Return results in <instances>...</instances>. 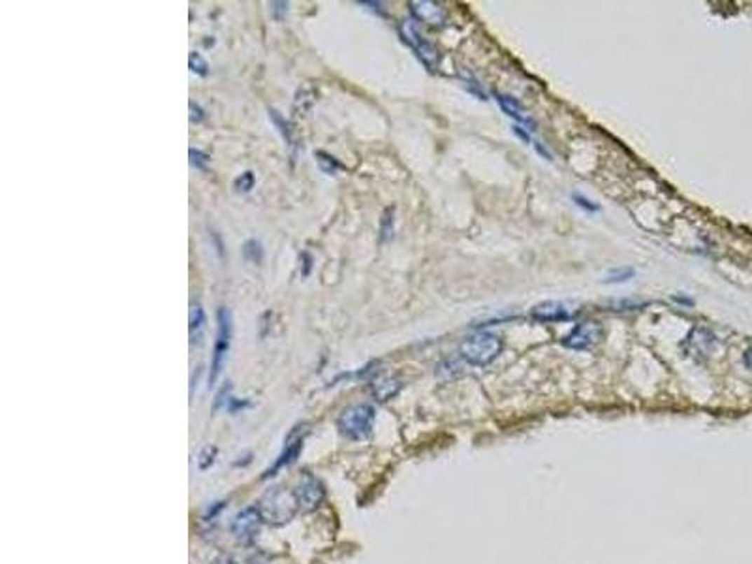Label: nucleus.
<instances>
[{
	"instance_id": "f257e3e1",
	"label": "nucleus",
	"mask_w": 752,
	"mask_h": 564,
	"mask_svg": "<svg viewBox=\"0 0 752 564\" xmlns=\"http://www.w3.org/2000/svg\"><path fill=\"white\" fill-rule=\"evenodd\" d=\"M376 420V410L373 404L357 403L341 412L337 418L339 433L348 440H365L371 436Z\"/></svg>"
},
{
	"instance_id": "f03ea898",
	"label": "nucleus",
	"mask_w": 752,
	"mask_h": 564,
	"mask_svg": "<svg viewBox=\"0 0 752 564\" xmlns=\"http://www.w3.org/2000/svg\"><path fill=\"white\" fill-rule=\"evenodd\" d=\"M503 352V338L497 333L480 331L474 333L463 341L461 357L470 365L486 367L500 356Z\"/></svg>"
},
{
	"instance_id": "7ed1b4c3",
	"label": "nucleus",
	"mask_w": 752,
	"mask_h": 564,
	"mask_svg": "<svg viewBox=\"0 0 752 564\" xmlns=\"http://www.w3.org/2000/svg\"><path fill=\"white\" fill-rule=\"evenodd\" d=\"M256 508L260 511L261 519L271 525H285L299 511L294 493L292 491L288 493L282 487L269 489L256 504Z\"/></svg>"
},
{
	"instance_id": "20e7f679",
	"label": "nucleus",
	"mask_w": 752,
	"mask_h": 564,
	"mask_svg": "<svg viewBox=\"0 0 752 564\" xmlns=\"http://www.w3.org/2000/svg\"><path fill=\"white\" fill-rule=\"evenodd\" d=\"M231 335H233V318L230 309L220 307L217 312V338H214L213 356H211V371H209V386H214L220 374L224 371L228 352L231 346Z\"/></svg>"
},
{
	"instance_id": "39448f33",
	"label": "nucleus",
	"mask_w": 752,
	"mask_h": 564,
	"mask_svg": "<svg viewBox=\"0 0 752 564\" xmlns=\"http://www.w3.org/2000/svg\"><path fill=\"white\" fill-rule=\"evenodd\" d=\"M399 34L403 38V42L409 46L412 51L416 53V57L421 60V64L425 66L427 70L435 71L439 68L440 55L439 49L435 48L429 40L423 38V34L418 29L414 19H406V21H401L399 25Z\"/></svg>"
},
{
	"instance_id": "423d86ee",
	"label": "nucleus",
	"mask_w": 752,
	"mask_h": 564,
	"mask_svg": "<svg viewBox=\"0 0 752 564\" xmlns=\"http://www.w3.org/2000/svg\"><path fill=\"white\" fill-rule=\"evenodd\" d=\"M292 493L296 497L299 511H313L320 506V502L326 497V487L318 478L305 474L303 478H299L296 489Z\"/></svg>"
},
{
	"instance_id": "0eeeda50",
	"label": "nucleus",
	"mask_w": 752,
	"mask_h": 564,
	"mask_svg": "<svg viewBox=\"0 0 752 564\" xmlns=\"http://www.w3.org/2000/svg\"><path fill=\"white\" fill-rule=\"evenodd\" d=\"M261 521H264V519H261L258 508H256V506H249V508H245V510H241L233 517V521H231V535L235 536L239 542L249 544V542L254 540L258 532H260Z\"/></svg>"
},
{
	"instance_id": "6e6552de",
	"label": "nucleus",
	"mask_w": 752,
	"mask_h": 564,
	"mask_svg": "<svg viewBox=\"0 0 752 564\" xmlns=\"http://www.w3.org/2000/svg\"><path fill=\"white\" fill-rule=\"evenodd\" d=\"M600 337H602V326L599 322H583L563 338V345L570 350H587L599 345Z\"/></svg>"
},
{
	"instance_id": "1a4fd4ad",
	"label": "nucleus",
	"mask_w": 752,
	"mask_h": 564,
	"mask_svg": "<svg viewBox=\"0 0 752 564\" xmlns=\"http://www.w3.org/2000/svg\"><path fill=\"white\" fill-rule=\"evenodd\" d=\"M305 436H307L305 425H297V427L292 429L290 434H288V439H286V442H285V448H282V451H280L279 459L275 461V465H273L271 469L267 470L266 476H275L280 469L290 467V465L299 458V453L303 451Z\"/></svg>"
},
{
	"instance_id": "9d476101",
	"label": "nucleus",
	"mask_w": 752,
	"mask_h": 564,
	"mask_svg": "<svg viewBox=\"0 0 752 564\" xmlns=\"http://www.w3.org/2000/svg\"><path fill=\"white\" fill-rule=\"evenodd\" d=\"M410 12H412L414 19L429 25V27H442L446 23V10L437 2H431V0L410 2Z\"/></svg>"
},
{
	"instance_id": "9b49d317",
	"label": "nucleus",
	"mask_w": 752,
	"mask_h": 564,
	"mask_svg": "<svg viewBox=\"0 0 752 564\" xmlns=\"http://www.w3.org/2000/svg\"><path fill=\"white\" fill-rule=\"evenodd\" d=\"M531 318H534L536 322H544V324H549V322H566L570 320V310L566 309V305L561 303V301H545V303L536 305V307L531 310Z\"/></svg>"
},
{
	"instance_id": "f8f14e48",
	"label": "nucleus",
	"mask_w": 752,
	"mask_h": 564,
	"mask_svg": "<svg viewBox=\"0 0 752 564\" xmlns=\"http://www.w3.org/2000/svg\"><path fill=\"white\" fill-rule=\"evenodd\" d=\"M495 98H497V104L500 107H503V111L506 113L508 117H512V119H516L517 123L533 125L534 128H536V125H534V121L528 119L527 113H525V109H523L521 102L517 100L516 96L504 95V92H495Z\"/></svg>"
},
{
	"instance_id": "ddd939ff",
	"label": "nucleus",
	"mask_w": 752,
	"mask_h": 564,
	"mask_svg": "<svg viewBox=\"0 0 752 564\" xmlns=\"http://www.w3.org/2000/svg\"><path fill=\"white\" fill-rule=\"evenodd\" d=\"M190 341L192 343H200L202 341V335L205 331V324H207V318H205V310L200 303L190 305Z\"/></svg>"
},
{
	"instance_id": "4468645a",
	"label": "nucleus",
	"mask_w": 752,
	"mask_h": 564,
	"mask_svg": "<svg viewBox=\"0 0 752 564\" xmlns=\"http://www.w3.org/2000/svg\"><path fill=\"white\" fill-rule=\"evenodd\" d=\"M401 387H403V384L397 378H382V380L373 384V395L376 401L384 403V401H390V399L395 397L401 392Z\"/></svg>"
},
{
	"instance_id": "2eb2a0df",
	"label": "nucleus",
	"mask_w": 752,
	"mask_h": 564,
	"mask_svg": "<svg viewBox=\"0 0 752 564\" xmlns=\"http://www.w3.org/2000/svg\"><path fill=\"white\" fill-rule=\"evenodd\" d=\"M314 158H316V164L320 167V172L326 173V175H335L341 170V164H339L337 158H333L331 155H327L324 151H316Z\"/></svg>"
},
{
	"instance_id": "dca6fc26",
	"label": "nucleus",
	"mask_w": 752,
	"mask_h": 564,
	"mask_svg": "<svg viewBox=\"0 0 752 564\" xmlns=\"http://www.w3.org/2000/svg\"><path fill=\"white\" fill-rule=\"evenodd\" d=\"M243 258L249 261V263H261V260H264V247H261L260 241H256V239L245 241Z\"/></svg>"
},
{
	"instance_id": "f3484780",
	"label": "nucleus",
	"mask_w": 752,
	"mask_h": 564,
	"mask_svg": "<svg viewBox=\"0 0 752 564\" xmlns=\"http://www.w3.org/2000/svg\"><path fill=\"white\" fill-rule=\"evenodd\" d=\"M636 271L632 268H615L611 269L610 273L604 277L606 284H621V282H628L630 279H634Z\"/></svg>"
},
{
	"instance_id": "a211bd4d",
	"label": "nucleus",
	"mask_w": 752,
	"mask_h": 564,
	"mask_svg": "<svg viewBox=\"0 0 752 564\" xmlns=\"http://www.w3.org/2000/svg\"><path fill=\"white\" fill-rule=\"evenodd\" d=\"M269 119H271V123L275 126H277V130L282 134V137H285L286 142L290 143V145H294L292 143V130H290V125L286 123V119L280 115L279 111H275V109H269Z\"/></svg>"
},
{
	"instance_id": "6ab92c4d",
	"label": "nucleus",
	"mask_w": 752,
	"mask_h": 564,
	"mask_svg": "<svg viewBox=\"0 0 752 564\" xmlns=\"http://www.w3.org/2000/svg\"><path fill=\"white\" fill-rule=\"evenodd\" d=\"M189 66H190V70L194 71L196 76H207V71H209V64H207V60L203 59L202 55L200 53H196V51H192L189 57Z\"/></svg>"
},
{
	"instance_id": "aec40b11",
	"label": "nucleus",
	"mask_w": 752,
	"mask_h": 564,
	"mask_svg": "<svg viewBox=\"0 0 752 564\" xmlns=\"http://www.w3.org/2000/svg\"><path fill=\"white\" fill-rule=\"evenodd\" d=\"M380 233H382V241H388V239L393 235V209L388 207L382 214V220H380Z\"/></svg>"
},
{
	"instance_id": "412c9836",
	"label": "nucleus",
	"mask_w": 752,
	"mask_h": 564,
	"mask_svg": "<svg viewBox=\"0 0 752 564\" xmlns=\"http://www.w3.org/2000/svg\"><path fill=\"white\" fill-rule=\"evenodd\" d=\"M254 183H256L254 173H252V172L241 173V175H239V177L235 179V191L237 192H250L252 188H254Z\"/></svg>"
},
{
	"instance_id": "4be33fe9",
	"label": "nucleus",
	"mask_w": 752,
	"mask_h": 564,
	"mask_svg": "<svg viewBox=\"0 0 752 564\" xmlns=\"http://www.w3.org/2000/svg\"><path fill=\"white\" fill-rule=\"evenodd\" d=\"M190 164H192V167H196V170H205L209 164V156L205 155V153H202V151H198V149H190Z\"/></svg>"
},
{
	"instance_id": "5701e85b",
	"label": "nucleus",
	"mask_w": 752,
	"mask_h": 564,
	"mask_svg": "<svg viewBox=\"0 0 752 564\" xmlns=\"http://www.w3.org/2000/svg\"><path fill=\"white\" fill-rule=\"evenodd\" d=\"M572 200H574V202L577 203L580 207L585 209V211H592V213H594V211H600L599 203L592 202V200L585 198L583 194H580V192H574V194H572Z\"/></svg>"
},
{
	"instance_id": "b1692460",
	"label": "nucleus",
	"mask_w": 752,
	"mask_h": 564,
	"mask_svg": "<svg viewBox=\"0 0 752 564\" xmlns=\"http://www.w3.org/2000/svg\"><path fill=\"white\" fill-rule=\"evenodd\" d=\"M617 310H634V309H640V307H645L647 303H643V301H617Z\"/></svg>"
},
{
	"instance_id": "393cba45",
	"label": "nucleus",
	"mask_w": 752,
	"mask_h": 564,
	"mask_svg": "<svg viewBox=\"0 0 752 564\" xmlns=\"http://www.w3.org/2000/svg\"><path fill=\"white\" fill-rule=\"evenodd\" d=\"M271 12L275 19H280L282 13L288 12V2H271Z\"/></svg>"
},
{
	"instance_id": "a878e982",
	"label": "nucleus",
	"mask_w": 752,
	"mask_h": 564,
	"mask_svg": "<svg viewBox=\"0 0 752 564\" xmlns=\"http://www.w3.org/2000/svg\"><path fill=\"white\" fill-rule=\"evenodd\" d=\"M202 119H203L202 107L198 106V104H194V102H190V121H192V123H200Z\"/></svg>"
},
{
	"instance_id": "bb28decb",
	"label": "nucleus",
	"mask_w": 752,
	"mask_h": 564,
	"mask_svg": "<svg viewBox=\"0 0 752 564\" xmlns=\"http://www.w3.org/2000/svg\"><path fill=\"white\" fill-rule=\"evenodd\" d=\"M211 564H237V560L230 555H219V557L211 560Z\"/></svg>"
},
{
	"instance_id": "cd10ccee",
	"label": "nucleus",
	"mask_w": 752,
	"mask_h": 564,
	"mask_svg": "<svg viewBox=\"0 0 752 564\" xmlns=\"http://www.w3.org/2000/svg\"><path fill=\"white\" fill-rule=\"evenodd\" d=\"M743 363H745L746 367H748L752 371V346L748 348V350H745V356H743Z\"/></svg>"
},
{
	"instance_id": "c85d7f7f",
	"label": "nucleus",
	"mask_w": 752,
	"mask_h": 564,
	"mask_svg": "<svg viewBox=\"0 0 752 564\" xmlns=\"http://www.w3.org/2000/svg\"><path fill=\"white\" fill-rule=\"evenodd\" d=\"M674 301H677V303H681V305H692V299L690 297H685V296H674Z\"/></svg>"
}]
</instances>
